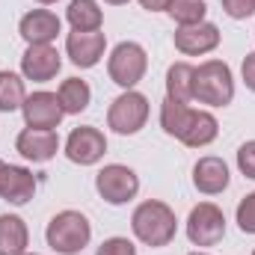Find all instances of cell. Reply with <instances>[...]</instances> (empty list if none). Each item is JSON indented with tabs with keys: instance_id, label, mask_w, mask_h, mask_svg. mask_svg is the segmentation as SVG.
I'll list each match as a JSON object with an SVG mask.
<instances>
[{
	"instance_id": "obj_1",
	"label": "cell",
	"mask_w": 255,
	"mask_h": 255,
	"mask_svg": "<svg viewBox=\"0 0 255 255\" xmlns=\"http://www.w3.org/2000/svg\"><path fill=\"white\" fill-rule=\"evenodd\" d=\"M130 229L145 247H166L175 238L178 220H175V211L166 202L148 199V202L136 205V211L130 217Z\"/></svg>"
},
{
	"instance_id": "obj_2",
	"label": "cell",
	"mask_w": 255,
	"mask_h": 255,
	"mask_svg": "<svg viewBox=\"0 0 255 255\" xmlns=\"http://www.w3.org/2000/svg\"><path fill=\"white\" fill-rule=\"evenodd\" d=\"M193 98L199 104H211V107H226L235 98V77L232 68L223 60H208L196 68L193 74Z\"/></svg>"
},
{
	"instance_id": "obj_3",
	"label": "cell",
	"mask_w": 255,
	"mask_h": 255,
	"mask_svg": "<svg viewBox=\"0 0 255 255\" xmlns=\"http://www.w3.org/2000/svg\"><path fill=\"white\" fill-rule=\"evenodd\" d=\"M45 238H48V247H51L54 253L74 255L89 244L92 226H89V220H86L80 211H60V214L48 223Z\"/></svg>"
},
{
	"instance_id": "obj_4",
	"label": "cell",
	"mask_w": 255,
	"mask_h": 255,
	"mask_svg": "<svg viewBox=\"0 0 255 255\" xmlns=\"http://www.w3.org/2000/svg\"><path fill=\"white\" fill-rule=\"evenodd\" d=\"M148 68V57H145V48L136 45V42H119L110 54V63H107V71H110V80L122 89H130L142 80Z\"/></svg>"
},
{
	"instance_id": "obj_5",
	"label": "cell",
	"mask_w": 255,
	"mask_h": 255,
	"mask_svg": "<svg viewBox=\"0 0 255 255\" xmlns=\"http://www.w3.org/2000/svg\"><path fill=\"white\" fill-rule=\"evenodd\" d=\"M145 119H148V98L142 92H133V89L122 92L110 104V113H107V125L113 128L116 133H122V136L136 133L139 128L145 125Z\"/></svg>"
},
{
	"instance_id": "obj_6",
	"label": "cell",
	"mask_w": 255,
	"mask_h": 255,
	"mask_svg": "<svg viewBox=\"0 0 255 255\" xmlns=\"http://www.w3.org/2000/svg\"><path fill=\"white\" fill-rule=\"evenodd\" d=\"M95 190L110 205H125L139 193V178L133 169H128L122 163H110L95 175Z\"/></svg>"
},
{
	"instance_id": "obj_7",
	"label": "cell",
	"mask_w": 255,
	"mask_h": 255,
	"mask_svg": "<svg viewBox=\"0 0 255 255\" xmlns=\"http://www.w3.org/2000/svg\"><path fill=\"white\" fill-rule=\"evenodd\" d=\"M226 235V217L214 202H199L187 217V238L196 247H214Z\"/></svg>"
},
{
	"instance_id": "obj_8",
	"label": "cell",
	"mask_w": 255,
	"mask_h": 255,
	"mask_svg": "<svg viewBox=\"0 0 255 255\" xmlns=\"http://www.w3.org/2000/svg\"><path fill=\"white\" fill-rule=\"evenodd\" d=\"M107 151V136L92 125L74 128L65 139V157L71 163H80V166H92L104 157Z\"/></svg>"
},
{
	"instance_id": "obj_9",
	"label": "cell",
	"mask_w": 255,
	"mask_h": 255,
	"mask_svg": "<svg viewBox=\"0 0 255 255\" xmlns=\"http://www.w3.org/2000/svg\"><path fill=\"white\" fill-rule=\"evenodd\" d=\"M21 113H24L27 128H39V130L60 128V122L65 116L60 95H54V92H33V95H27L24 104H21Z\"/></svg>"
},
{
	"instance_id": "obj_10",
	"label": "cell",
	"mask_w": 255,
	"mask_h": 255,
	"mask_svg": "<svg viewBox=\"0 0 255 255\" xmlns=\"http://www.w3.org/2000/svg\"><path fill=\"white\" fill-rule=\"evenodd\" d=\"M104 48H107V39H104L101 30H92V33L71 30L68 39H65V51H68L71 63L80 65V68H92V65L101 63Z\"/></svg>"
},
{
	"instance_id": "obj_11",
	"label": "cell",
	"mask_w": 255,
	"mask_h": 255,
	"mask_svg": "<svg viewBox=\"0 0 255 255\" xmlns=\"http://www.w3.org/2000/svg\"><path fill=\"white\" fill-rule=\"evenodd\" d=\"M60 54H57V48H51V45H30L27 51H24V57H21V71H24V77L27 80H36V83H48V80H54L57 77V71H60Z\"/></svg>"
},
{
	"instance_id": "obj_12",
	"label": "cell",
	"mask_w": 255,
	"mask_h": 255,
	"mask_svg": "<svg viewBox=\"0 0 255 255\" xmlns=\"http://www.w3.org/2000/svg\"><path fill=\"white\" fill-rule=\"evenodd\" d=\"M15 148L21 157L33 160V163H48L57 151H60V136L57 130H39V128H27L18 133Z\"/></svg>"
},
{
	"instance_id": "obj_13",
	"label": "cell",
	"mask_w": 255,
	"mask_h": 255,
	"mask_svg": "<svg viewBox=\"0 0 255 255\" xmlns=\"http://www.w3.org/2000/svg\"><path fill=\"white\" fill-rule=\"evenodd\" d=\"M220 45V27L217 24H190V27H178L175 30V48L187 57H199V54H208Z\"/></svg>"
},
{
	"instance_id": "obj_14",
	"label": "cell",
	"mask_w": 255,
	"mask_h": 255,
	"mask_svg": "<svg viewBox=\"0 0 255 255\" xmlns=\"http://www.w3.org/2000/svg\"><path fill=\"white\" fill-rule=\"evenodd\" d=\"M18 30L27 45H51L60 36V18L51 9H33L21 18Z\"/></svg>"
},
{
	"instance_id": "obj_15",
	"label": "cell",
	"mask_w": 255,
	"mask_h": 255,
	"mask_svg": "<svg viewBox=\"0 0 255 255\" xmlns=\"http://www.w3.org/2000/svg\"><path fill=\"white\" fill-rule=\"evenodd\" d=\"M36 193V178L24 166H3L0 172V196L12 205H27Z\"/></svg>"
},
{
	"instance_id": "obj_16",
	"label": "cell",
	"mask_w": 255,
	"mask_h": 255,
	"mask_svg": "<svg viewBox=\"0 0 255 255\" xmlns=\"http://www.w3.org/2000/svg\"><path fill=\"white\" fill-rule=\"evenodd\" d=\"M193 184L205 196H217L229 187V166L223 157H202L193 166Z\"/></svg>"
},
{
	"instance_id": "obj_17",
	"label": "cell",
	"mask_w": 255,
	"mask_h": 255,
	"mask_svg": "<svg viewBox=\"0 0 255 255\" xmlns=\"http://www.w3.org/2000/svg\"><path fill=\"white\" fill-rule=\"evenodd\" d=\"M30 244L27 223L15 214H0V255H24Z\"/></svg>"
},
{
	"instance_id": "obj_18",
	"label": "cell",
	"mask_w": 255,
	"mask_h": 255,
	"mask_svg": "<svg viewBox=\"0 0 255 255\" xmlns=\"http://www.w3.org/2000/svg\"><path fill=\"white\" fill-rule=\"evenodd\" d=\"M217 133H220V125H217V119H214L211 113H205V110H193L178 139H181L184 145H190V148H202V145L214 142Z\"/></svg>"
},
{
	"instance_id": "obj_19",
	"label": "cell",
	"mask_w": 255,
	"mask_h": 255,
	"mask_svg": "<svg viewBox=\"0 0 255 255\" xmlns=\"http://www.w3.org/2000/svg\"><path fill=\"white\" fill-rule=\"evenodd\" d=\"M65 18L71 24V30H80V33H92V30H101V9L95 0H71L68 9H65Z\"/></svg>"
},
{
	"instance_id": "obj_20",
	"label": "cell",
	"mask_w": 255,
	"mask_h": 255,
	"mask_svg": "<svg viewBox=\"0 0 255 255\" xmlns=\"http://www.w3.org/2000/svg\"><path fill=\"white\" fill-rule=\"evenodd\" d=\"M57 95H60V104H63L65 113H83V110L89 107L92 89H89L86 80H80V77H68V80H63V86H60Z\"/></svg>"
},
{
	"instance_id": "obj_21",
	"label": "cell",
	"mask_w": 255,
	"mask_h": 255,
	"mask_svg": "<svg viewBox=\"0 0 255 255\" xmlns=\"http://www.w3.org/2000/svg\"><path fill=\"white\" fill-rule=\"evenodd\" d=\"M193 74H196V68L190 63L169 65V71H166V98L190 101L193 98Z\"/></svg>"
},
{
	"instance_id": "obj_22",
	"label": "cell",
	"mask_w": 255,
	"mask_h": 255,
	"mask_svg": "<svg viewBox=\"0 0 255 255\" xmlns=\"http://www.w3.org/2000/svg\"><path fill=\"white\" fill-rule=\"evenodd\" d=\"M24 98V80L15 71H0V113L21 110Z\"/></svg>"
},
{
	"instance_id": "obj_23",
	"label": "cell",
	"mask_w": 255,
	"mask_h": 255,
	"mask_svg": "<svg viewBox=\"0 0 255 255\" xmlns=\"http://www.w3.org/2000/svg\"><path fill=\"white\" fill-rule=\"evenodd\" d=\"M190 107L187 101H175V98H166L163 107H160V128L169 133V136H181V130L190 119Z\"/></svg>"
},
{
	"instance_id": "obj_24",
	"label": "cell",
	"mask_w": 255,
	"mask_h": 255,
	"mask_svg": "<svg viewBox=\"0 0 255 255\" xmlns=\"http://www.w3.org/2000/svg\"><path fill=\"white\" fill-rule=\"evenodd\" d=\"M166 12L172 15V21L178 27H190V24H202L205 21V0H169Z\"/></svg>"
},
{
	"instance_id": "obj_25",
	"label": "cell",
	"mask_w": 255,
	"mask_h": 255,
	"mask_svg": "<svg viewBox=\"0 0 255 255\" xmlns=\"http://www.w3.org/2000/svg\"><path fill=\"white\" fill-rule=\"evenodd\" d=\"M238 226H241V232L255 235V193L241 199V205H238Z\"/></svg>"
},
{
	"instance_id": "obj_26",
	"label": "cell",
	"mask_w": 255,
	"mask_h": 255,
	"mask_svg": "<svg viewBox=\"0 0 255 255\" xmlns=\"http://www.w3.org/2000/svg\"><path fill=\"white\" fill-rule=\"evenodd\" d=\"M238 169H241L247 178L255 181V139L244 142V145L238 148Z\"/></svg>"
},
{
	"instance_id": "obj_27",
	"label": "cell",
	"mask_w": 255,
	"mask_h": 255,
	"mask_svg": "<svg viewBox=\"0 0 255 255\" xmlns=\"http://www.w3.org/2000/svg\"><path fill=\"white\" fill-rule=\"evenodd\" d=\"M95 255H136V247L128 241V238H110L98 247Z\"/></svg>"
},
{
	"instance_id": "obj_28",
	"label": "cell",
	"mask_w": 255,
	"mask_h": 255,
	"mask_svg": "<svg viewBox=\"0 0 255 255\" xmlns=\"http://www.w3.org/2000/svg\"><path fill=\"white\" fill-rule=\"evenodd\" d=\"M223 9L229 18H250L255 12V0H223Z\"/></svg>"
},
{
	"instance_id": "obj_29",
	"label": "cell",
	"mask_w": 255,
	"mask_h": 255,
	"mask_svg": "<svg viewBox=\"0 0 255 255\" xmlns=\"http://www.w3.org/2000/svg\"><path fill=\"white\" fill-rule=\"evenodd\" d=\"M244 83H247V89H253L255 92V54H247V60H244Z\"/></svg>"
},
{
	"instance_id": "obj_30",
	"label": "cell",
	"mask_w": 255,
	"mask_h": 255,
	"mask_svg": "<svg viewBox=\"0 0 255 255\" xmlns=\"http://www.w3.org/2000/svg\"><path fill=\"white\" fill-rule=\"evenodd\" d=\"M139 6H142V9H148V12H166L169 0H139Z\"/></svg>"
},
{
	"instance_id": "obj_31",
	"label": "cell",
	"mask_w": 255,
	"mask_h": 255,
	"mask_svg": "<svg viewBox=\"0 0 255 255\" xmlns=\"http://www.w3.org/2000/svg\"><path fill=\"white\" fill-rule=\"evenodd\" d=\"M104 3H110V6H122V3H128V0H104Z\"/></svg>"
},
{
	"instance_id": "obj_32",
	"label": "cell",
	"mask_w": 255,
	"mask_h": 255,
	"mask_svg": "<svg viewBox=\"0 0 255 255\" xmlns=\"http://www.w3.org/2000/svg\"><path fill=\"white\" fill-rule=\"evenodd\" d=\"M39 3H57V0H39Z\"/></svg>"
},
{
	"instance_id": "obj_33",
	"label": "cell",
	"mask_w": 255,
	"mask_h": 255,
	"mask_svg": "<svg viewBox=\"0 0 255 255\" xmlns=\"http://www.w3.org/2000/svg\"><path fill=\"white\" fill-rule=\"evenodd\" d=\"M3 166H6V163H3V160H0V172H3Z\"/></svg>"
},
{
	"instance_id": "obj_34",
	"label": "cell",
	"mask_w": 255,
	"mask_h": 255,
	"mask_svg": "<svg viewBox=\"0 0 255 255\" xmlns=\"http://www.w3.org/2000/svg\"><path fill=\"white\" fill-rule=\"evenodd\" d=\"M190 255H208V253H190Z\"/></svg>"
},
{
	"instance_id": "obj_35",
	"label": "cell",
	"mask_w": 255,
	"mask_h": 255,
	"mask_svg": "<svg viewBox=\"0 0 255 255\" xmlns=\"http://www.w3.org/2000/svg\"><path fill=\"white\" fill-rule=\"evenodd\" d=\"M24 255H33V253H24Z\"/></svg>"
},
{
	"instance_id": "obj_36",
	"label": "cell",
	"mask_w": 255,
	"mask_h": 255,
	"mask_svg": "<svg viewBox=\"0 0 255 255\" xmlns=\"http://www.w3.org/2000/svg\"><path fill=\"white\" fill-rule=\"evenodd\" d=\"M253 255H255V250H253Z\"/></svg>"
}]
</instances>
